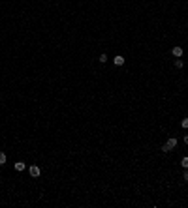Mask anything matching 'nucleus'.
Segmentation results:
<instances>
[{
	"instance_id": "f257e3e1",
	"label": "nucleus",
	"mask_w": 188,
	"mask_h": 208,
	"mask_svg": "<svg viewBox=\"0 0 188 208\" xmlns=\"http://www.w3.org/2000/svg\"><path fill=\"white\" fill-rule=\"evenodd\" d=\"M175 146H177V139H175V137H169V139L166 141V145L162 146V152H169V150H173Z\"/></svg>"
},
{
	"instance_id": "f03ea898",
	"label": "nucleus",
	"mask_w": 188,
	"mask_h": 208,
	"mask_svg": "<svg viewBox=\"0 0 188 208\" xmlns=\"http://www.w3.org/2000/svg\"><path fill=\"white\" fill-rule=\"evenodd\" d=\"M28 173H30L32 178H38L40 174H42V169H40L38 165H30V167H28Z\"/></svg>"
},
{
	"instance_id": "7ed1b4c3",
	"label": "nucleus",
	"mask_w": 188,
	"mask_h": 208,
	"mask_svg": "<svg viewBox=\"0 0 188 208\" xmlns=\"http://www.w3.org/2000/svg\"><path fill=\"white\" fill-rule=\"evenodd\" d=\"M182 53H185V51H182V47H181V45H175L173 49H171V54H173L175 58H181V56H182Z\"/></svg>"
},
{
	"instance_id": "20e7f679",
	"label": "nucleus",
	"mask_w": 188,
	"mask_h": 208,
	"mask_svg": "<svg viewBox=\"0 0 188 208\" xmlns=\"http://www.w3.org/2000/svg\"><path fill=\"white\" fill-rule=\"evenodd\" d=\"M113 64L115 66H124V56H122V54H117V56L113 58Z\"/></svg>"
},
{
	"instance_id": "39448f33",
	"label": "nucleus",
	"mask_w": 188,
	"mask_h": 208,
	"mask_svg": "<svg viewBox=\"0 0 188 208\" xmlns=\"http://www.w3.org/2000/svg\"><path fill=\"white\" fill-rule=\"evenodd\" d=\"M13 169L17 171V173H21V171H25V169H26V165H25V163H23V161H15Z\"/></svg>"
},
{
	"instance_id": "423d86ee",
	"label": "nucleus",
	"mask_w": 188,
	"mask_h": 208,
	"mask_svg": "<svg viewBox=\"0 0 188 208\" xmlns=\"http://www.w3.org/2000/svg\"><path fill=\"white\" fill-rule=\"evenodd\" d=\"M175 67H177V70H182V67H185V62H182L181 58H177L175 60Z\"/></svg>"
},
{
	"instance_id": "0eeeda50",
	"label": "nucleus",
	"mask_w": 188,
	"mask_h": 208,
	"mask_svg": "<svg viewBox=\"0 0 188 208\" xmlns=\"http://www.w3.org/2000/svg\"><path fill=\"white\" fill-rule=\"evenodd\" d=\"M98 62H100V64H105V62H107V54L102 53V54H100V58H98Z\"/></svg>"
},
{
	"instance_id": "6e6552de",
	"label": "nucleus",
	"mask_w": 188,
	"mask_h": 208,
	"mask_svg": "<svg viewBox=\"0 0 188 208\" xmlns=\"http://www.w3.org/2000/svg\"><path fill=\"white\" fill-rule=\"evenodd\" d=\"M6 161H8V156L4 154V152H0V165H4Z\"/></svg>"
},
{
	"instance_id": "1a4fd4ad",
	"label": "nucleus",
	"mask_w": 188,
	"mask_h": 208,
	"mask_svg": "<svg viewBox=\"0 0 188 208\" xmlns=\"http://www.w3.org/2000/svg\"><path fill=\"white\" fill-rule=\"evenodd\" d=\"M181 165L185 167V169H188V156H185V158L181 159Z\"/></svg>"
},
{
	"instance_id": "9d476101",
	"label": "nucleus",
	"mask_w": 188,
	"mask_h": 208,
	"mask_svg": "<svg viewBox=\"0 0 188 208\" xmlns=\"http://www.w3.org/2000/svg\"><path fill=\"white\" fill-rule=\"evenodd\" d=\"M181 127H185V129H188V118L181 120Z\"/></svg>"
},
{
	"instance_id": "9b49d317",
	"label": "nucleus",
	"mask_w": 188,
	"mask_h": 208,
	"mask_svg": "<svg viewBox=\"0 0 188 208\" xmlns=\"http://www.w3.org/2000/svg\"><path fill=\"white\" fill-rule=\"evenodd\" d=\"M182 180H185V182H188V169L185 171V174H182Z\"/></svg>"
},
{
	"instance_id": "f8f14e48",
	"label": "nucleus",
	"mask_w": 188,
	"mask_h": 208,
	"mask_svg": "<svg viewBox=\"0 0 188 208\" xmlns=\"http://www.w3.org/2000/svg\"><path fill=\"white\" fill-rule=\"evenodd\" d=\"M185 145H188V135H185Z\"/></svg>"
}]
</instances>
